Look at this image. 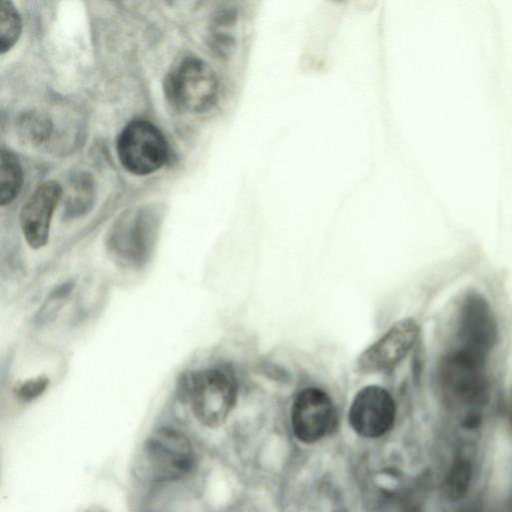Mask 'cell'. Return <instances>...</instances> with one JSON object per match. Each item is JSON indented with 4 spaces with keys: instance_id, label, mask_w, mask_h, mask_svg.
Masks as SVG:
<instances>
[{
    "instance_id": "cell-18",
    "label": "cell",
    "mask_w": 512,
    "mask_h": 512,
    "mask_svg": "<svg viewBox=\"0 0 512 512\" xmlns=\"http://www.w3.org/2000/svg\"><path fill=\"white\" fill-rule=\"evenodd\" d=\"M468 473V469L464 465H461L457 467L451 475L449 480V489L453 496L462 494L464 489L467 487V482L469 480Z\"/></svg>"
},
{
    "instance_id": "cell-11",
    "label": "cell",
    "mask_w": 512,
    "mask_h": 512,
    "mask_svg": "<svg viewBox=\"0 0 512 512\" xmlns=\"http://www.w3.org/2000/svg\"><path fill=\"white\" fill-rule=\"evenodd\" d=\"M459 346L488 355L497 340V323L487 301L477 294L468 296L460 312Z\"/></svg>"
},
{
    "instance_id": "cell-9",
    "label": "cell",
    "mask_w": 512,
    "mask_h": 512,
    "mask_svg": "<svg viewBox=\"0 0 512 512\" xmlns=\"http://www.w3.org/2000/svg\"><path fill=\"white\" fill-rule=\"evenodd\" d=\"M396 418V403L388 389L378 384L360 388L354 395L348 411L353 430L366 438H377L387 433Z\"/></svg>"
},
{
    "instance_id": "cell-5",
    "label": "cell",
    "mask_w": 512,
    "mask_h": 512,
    "mask_svg": "<svg viewBox=\"0 0 512 512\" xmlns=\"http://www.w3.org/2000/svg\"><path fill=\"white\" fill-rule=\"evenodd\" d=\"M117 153L122 166L135 175H148L167 160L168 146L161 131L151 122L135 120L119 134Z\"/></svg>"
},
{
    "instance_id": "cell-10",
    "label": "cell",
    "mask_w": 512,
    "mask_h": 512,
    "mask_svg": "<svg viewBox=\"0 0 512 512\" xmlns=\"http://www.w3.org/2000/svg\"><path fill=\"white\" fill-rule=\"evenodd\" d=\"M61 196L60 184L49 180L40 184L23 205L20 226L27 244L32 249H40L47 244L52 217Z\"/></svg>"
},
{
    "instance_id": "cell-4",
    "label": "cell",
    "mask_w": 512,
    "mask_h": 512,
    "mask_svg": "<svg viewBox=\"0 0 512 512\" xmlns=\"http://www.w3.org/2000/svg\"><path fill=\"white\" fill-rule=\"evenodd\" d=\"M158 235V220L150 211L137 210L122 216L110 229L107 249L121 266L141 268L150 259Z\"/></svg>"
},
{
    "instance_id": "cell-12",
    "label": "cell",
    "mask_w": 512,
    "mask_h": 512,
    "mask_svg": "<svg viewBox=\"0 0 512 512\" xmlns=\"http://www.w3.org/2000/svg\"><path fill=\"white\" fill-rule=\"evenodd\" d=\"M94 201V183L88 173L75 174L69 184L65 197V216L76 218L87 213Z\"/></svg>"
},
{
    "instance_id": "cell-3",
    "label": "cell",
    "mask_w": 512,
    "mask_h": 512,
    "mask_svg": "<svg viewBox=\"0 0 512 512\" xmlns=\"http://www.w3.org/2000/svg\"><path fill=\"white\" fill-rule=\"evenodd\" d=\"M164 90L176 109L203 113L217 101L219 79L209 63L197 57H187L168 74Z\"/></svg>"
},
{
    "instance_id": "cell-16",
    "label": "cell",
    "mask_w": 512,
    "mask_h": 512,
    "mask_svg": "<svg viewBox=\"0 0 512 512\" xmlns=\"http://www.w3.org/2000/svg\"><path fill=\"white\" fill-rule=\"evenodd\" d=\"M75 284L72 280L55 287L47 296L37 315V323H46L53 320L61 309L65 299L72 292Z\"/></svg>"
},
{
    "instance_id": "cell-1",
    "label": "cell",
    "mask_w": 512,
    "mask_h": 512,
    "mask_svg": "<svg viewBox=\"0 0 512 512\" xmlns=\"http://www.w3.org/2000/svg\"><path fill=\"white\" fill-rule=\"evenodd\" d=\"M185 391L195 418L216 428L227 420L236 405L239 380L230 366L207 367L188 376Z\"/></svg>"
},
{
    "instance_id": "cell-17",
    "label": "cell",
    "mask_w": 512,
    "mask_h": 512,
    "mask_svg": "<svg viewBox=\"0 0 512 512\" xmlns=\"http://www.w3.org/2000/svg\"><path fill=\"white\" fill-rule=\"evenodd\" d=\"M49 378L40 375L19 383L15 389V395L23 401H31L39 397L48 387Z\"/></svg>"
},
{
    "instance_id": "cell-6",
    "label": "cell",
    "mask_w": 512,
    "mask_h": 512,
    "mask_svg": "<svg viewBox=\"0 0 512 512\" xmlns=\"http://www.w3.org/2000/svg\"><path fill=\"white\" fill-rule=\"evenodd\" d=\"M144 459L155 481H175L185 477L195 463L193 447L181 431L163 427L144 443Z\"/></svg>"
},
{
    "instance_id": "cell-14",
    "label": "cell",
    "mask_w": 512,
    "mask_h": 512,
    "mask_svg": "<svg viewBox=\"0 0 512 512\" xmlns=\"http://www.w3.org/2000/svg\"><path fill=\"white\" fill-rule=\"evenodd\" d=\"M52 130L51 120L37 110L23 112L17 121V133L26 144L37 146L45 142Z\"/></svg>"
},
{
    "instance_id": "cell-7",
    "label": "cell",
    "mask_w": 512,
    "mask_h": 512,
    "mask_svg": "<svg viewBox=\"0 0 512 512\" xmlns=\"http://www.w3.org/2000/svg\"><path fill=\"white\" fill-rule=\"evenodd\" d=\"M336 407L331 395L322 387L308 385L294 396L290 421L294 435L312 443L326 435L336 423Z\"/></svg>"
},
{
    "instance_id": "cell-2",
    "label": "cell",
    "mask_w": 512,
    "mask_h": 512,
    "mask_svg": "<svg viewBox=\"0 0 512 512\" xmlns=\"http://www.w3.org/2000/svg\"><path fill=\"white\" fill-rule=\"evenodd\" d=\"M487 355L456 346L442 358L438 382L452 403L467 406L481 404L487 395Z\"/></svg>"
},
{
    "instance_id": "cell-13",
    "label": "cell",
    "mask_w": 512,
    "mask_h": 512,
    "mask_svg": "<svg viewBox=\"0 0 512 512\" xmlns=\"http://www.w3.org/2000/svg\"><path fill=\"white\" fill-rule=\"evenodd\" d=\"M22 170L18 158L11 151L2 149L0 156V204L11 203L19 194Z\"/></svg>"
},
{
    "instance_id": "cell-8",
    "label": "cell",
    "mask_w": 512,
    "mask_h": 512,
    "mask_svg": "<svg viewBox=\"0 0 512 512\" xmlns=\"http://www.w3.org/2000/svg\"><path fill=\"white\" fill-rule=\"evenodd\" d=\"M419 333V325L413 318L395 322L362 351L356 361L357 370L375 374L395 369L413 349Z\"/></svg>"
},
{
    "instance_id": "cell-15",
    "label": "cell",
    "mask_w": 512,
    "mask_h": 512,
    "mask_svg": "<svg viewBox=\"0 0 512 512\" xmlns=\"http://www.w3.org/2000/svg\"><path fill=\"white\" fill-rule=\"evenodd\" d=\"M21 33V19L11 1H0V51L5 53L17 42Z\"/></svg>"
}]
</instances>
